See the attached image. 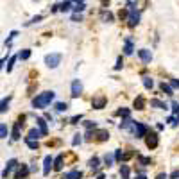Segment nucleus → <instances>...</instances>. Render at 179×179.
<instances>
[{
    "mask_svg": "<svg viewBox=\"0 0 179 179\" xmlns=\"http://www.w3.org/2000/svg\"><path fill=\"white\" fill-rule=\"evenodd\" d=\"M52 165H54V158L52 156H45V159H43V176H49L50 174Z\"/></svg>",
    "mask_w": 179,
    "mask_h": 179,
    "instance_id": "nucleus-7",
    "label": "nucleus"
},
{
    "mask_svg": "<svg viewBox=\"0 0 179 179\" xmlns=\"http://www.w3.org/2000/svg\"><path fill=\"white\" fill-rule=\"evenodd\" d=\"M116 115H118V116H124V118H129L131 111H129L127 107H122V109H118V111H116Z\"/></svg>",
    "mask_w": 179,
    "mask_h": 179,
    "instance_id": "nucleus-30",
    "label": "nucleus"
},
{
    "mask_svg": "<svg viewBox=\"0 0 179 179\" xmlns=\"http://www.w3.org/2000/svg\"><path fill=\"white\" fill-rule=\"evenodd\" d=\"M99 165H100V159L97 158V156H93V158H91L90 161H88V167H90V169L93 170L95 174L99 172Z\"/></svg>",
    "mask_w": 179,
    "mask_h": 179,
    "instance_id": "nucleus-11",
    "label": "nucleus"
},
{
    "mask_svg": "<svg viewBox=\"0 0 179 179\" xmlns=\"http://www.w3.org/2000/svg\"><path fill=\"white\" fill-rule=\"evenodd\" d=\"M70 9H72V0H64V2L59 4V11L61 13H68Z\"/></svg>",
    "mask_w": 179,
    "mask_h": 179,
    "instance_id": "nucleus-18",
    "label": "nucleus"
},
{
    "mask_svg": "<svg viewBox=\"0 0 179 179\" xmlns=\"http://www.w3.org/2000/svg\"><path fill=\"white\" fill-rule=\"evenodd\" d=\"M159 88H161V91H165L167 95H174V90H172V86L165 84V83H161V84H159Z\"/></svg>",
    "mask_w": 179,
    "mask_h": 179,
    "instance_id": "nucleus-26",
    "label": "nucleus"
},
{
    "mask_svg": "<svg viewBox=\"0 0 179 179\" xmlns=\"http://www.w3.org/2000/svg\"><path fill=\"white\" fill-rule=\"evenodd\" d=\"M156 179H169V176H167V174H158V177Z\"/></svg>",
    "mask_w": 179,
    "mask_h": 179,
    "instance_id": "nucleus-49",
    "label": "nucleus"
},
{
    "mask_svg": "<svg viewBox=\"0 0 179 179\" xmlns=\"http://www.w3.org/2000/svg\"><path fill=\"white\" fill-rule=\"evenodd\" d=\"M83 118V115H77V116H74L72 120H70V124H79V120Z\"/></svg>",
    "mask_w": 179,
    "mask_h": 179,
    "instance_id": "nucleus-45",
    "label": "nucleus"
},
{
    "mask_svg": "<svg viewBox=\"0 0 179 179\" xmlns=\"http://www.w3.org/2000/svg\"><path fill=\"white\" fill-rule=\"evenodd\" d=\"M172 111H174V113H179V104L177 102H172Z\"/></svg>",
    "mask_w": 179,
    "mask_h": 179,
    "instance_id": "nucleus-46",
    "label": "nucleus"
},
{
    "mask_svg": "<svg viewBox=\"0 0 179 179\" xmlns=\"http://www.w3.org/2000/svg\"><path fill=\"white\" fill-rule=\"evenodd\" d=\"M16 167H18V161H16L14 158L9 159V161L6 163V169H4V172H2V177L6 179V177H7V174H9V172H11L13 169H16Z\"/></svg>",
    "mask_w": 179,
    "mask_h": 179,
    "instance_id": "nucleus-8",
    "label": "nucleus"
},
{
    "mask_svg": "<svg viewBox=\"0 0 179 179\" xmlns=\"http://www.w3.org/2000/svg\"><path fill=\"white\" fill-rule=\"evenodd\" d=\"M97 179H106V177H104V174H99V176H97Z\"/></svg>",
    "mask_w": 179,
    "mask_h": 179,
    "instance_id": "nucleus-52",
    "label": "nucleus"
},
{
    "mask_svg": "<svg viewBox=\"0 0 179 179\" xmlns=\"http://www.w3.org/2000/svg\"><path fill=\"white\" fill-rule=\"evenodd\" d=\"M41 20H43V16L41 14H38V16H34L31 21H27V25H29V23H38V21H41Z\"/></svg>",
    "mask_w": 179,
    "mask_h": 179,
    "instance_id": "nucleus-41",
    "label": "nucleus"
},
{
    "mask_svg": "<svg viewBox=\"0 0 179 179\" xmlns=\"http://www.w3.org/2000/svg\"><path fill=\"white\" fill-rule=\"evenodd\" d=\"M122 66H124V59H122V56L116 59V64H115V70L118 72V70H122Z\"/></svg>",
    "mask_w": 179,
    "mask_h": 179,
    "instance_id": "nucleus-38",
    "label": "nucleus"
},
{
    "mask_svg": "<svg viewBox=\"0 0 179 179\" xmlns=\"http://www.w3.org/2000/svg\"><path fill=\"white\" fill-rule=\"evenodd\" d=\"M107 138H109V133L107 131H99V138H97L99 142H106Z\"/></svg>",
    "mask_w": 179,
    "mask_h": 179,
    "instance_id": "nucleus-34",
    "label": "nucleus"
},
{
    "mask_svg": "<svg viewBox=\"0 0 179 179\" xmlns=\"http://www.w3.org/2000/svg\"><path fill=\"white\" fill-rule=\"evenodd\" d=\"M27 174H29V169H27L25 165H20V167H18V170H16V177H21V179H23Z\"/></svg>",
    "mask_w": 179,
    "mask_h": 179,
    "instance_id": "nucleus-22",
    "label": "nucleus"
},
{
    "mask_svg": "<svg viewBox=\"0 0 179 179\" xmlns=\"http://www.w3.org/2000/svg\"><path fill=\"white\" fill-rule=\"evenodd\" d=\"M127 9H129V18H127L129 27H136L138 23H140V13L136 11L134 2H133V0H129V2H127Z\"/></svg>",
    "mask_w": 179,
    "mask_h": 179,
    "instance_id": "nucleus-2",
    "label": "nucleus"
},
{
    "mask_svg": "<svg viewBox=\"0 0 179 179\" xmlns=\"http://www.w3.org/2000/svg\"><path fill=\"white\" fill-rule=\"evenodd\" d=\"M118 16H120V18H124V16H127V11H120V13H118Z\"/></svg>",
    "mask_w": 179,
    "mask_h": 179,
    "instance_id": "nucleus-51",
    "label": "nucleus"
},
{
    "mask_svg": "<svg viewBox=\"0 0 179 179\" xmlns=\"http://www.w3.org/2000/svg\"><path fill=\"white\" fill-rule=\"evenodd\" d=\"M134 179H147V176H145V174H138Z\"/></svg>",
    "mask_w": 179,
    "mask_h": 179,
    "instance_id": "nucleus-50",
    "label": "nucleus"
},
{
    "mask_svg": "<svg viewBox=\"0 0 179 179\" xmlns=\"http://www.w3.org/2000/svg\"><path fill=\"white\" fill-rule=\"evenodd\" d=\"M138 56H140V59H142L143 63H150V61H152V52H150V50H147V49L138 50Z\"/></svg>",
    "mask_w": 179,
    "mask_h": 179,
    "instance_id": "nucleus-10",
    "label": "nucleus"
},
{
    "mask_svg": "<svg viewBox=\"0 0 179 179\" xmlns=\"http://www.w3.org/2000/svg\"><path fill=\"white\" fill-rule=\"evenodd\" d=\"M54 107H56L57 111H66V109H68V104H66V102H56Z\"/></svg>",
    "mask_w": 179,
    "mask_h": 179,
    "instance_id": "nucleus-32",
    "label": "nucleus"
},
{
    "mask_svg": "<svg viewBox=\"0 0 179 179\" xmlns=\"http://www.w3.org/2000/svg\"><path fill=\"white\" fill-rule=\"evenodd\" d=\"M83 20V16H81V13H75L74 16H72V21H81Z\"/></svg>",
    "mask_w": 179,
    "mask_h": 179,
    "instance_id": "nucleus-43",
    "label": "nucleus"
},
{
    "mask_svg": "<svg viewBox=\"0 0 179 179\" xmlns=\"http://www.w3.org/2000/svg\"><path fill=\"white\" fill-rule=\"evenodd\" d=\"M100 18H102V21H113V14L109 11H102L100 13Z\"/></svg>",
    "mask_w": 179,
    "mask_h": 179,
    "instance_id": "nucleus-25",
    "label": "nucleus"
},
{
    "mask_svg": "<svg viewBox=\"0 0 179 179\" xmlns=\"http://www.w3.org/2000/svg\"><path fill=\"white\" fill-rule=\"evenodd\" d=\"M16 179H21V177H16Z\"/></svg>",
    "mask_w": 179,
    "mask_h": 179,
    "instance_id": "nucleus-54",
    "label": "nucleus"
},
{
    "mask_svg": "<svg viewBox=\"0 0 179 179\" xmlns=\"http://www.w3.org/2000/svg\"><path fill=\"white\" fill-rule=\"evenodd\" d=\"M41 136H43L41 129H31L29 134H27V138H32V140H38V138H41Z\"/></svg>",
    "mask_w": 179,
    "mask_h": 179,
    "instance_id": "nucleus-19",
    "label": "nucleus"
},
{
    "mask_svg": "<svg viewBox=\"0 0 179 179\" xmlns=\"http://www.w3.org/2000/svg\"><path fill=\"white\" fill-rule=\"evenodd\" d=\"M159 143V138L156 133H147V136H145V145L149 149H156Z\"/></svg>",
    "mask_w": 179,
    "mask_h": 179,
    "instance_id": "nucleus-5",
    "label": "nucleus"
},
{
    "mask_svg": "<svg viewBox=\"0 0 179 179\" xmlns=\"http://www.w3.org/2000/svg\"><path fill=\"white\" fill-rule=\"evenodd\" d=\"M150 106L156 107V109H169V106L165 104V102H161V100H158V99H152L150 100Z\"/></svg>",
    "mask_w": 179,
    "mask_h": 179,
    "instance_id": "nucleus-17",
    "label": "nucleus"
},
{
    "mask_svg": "<svg viewBox=\"0 0 179 179\" xmlns=\"http://www.w3.org/2000/svg\"><path fill=\"white\" fill-rule=\"evenodd\" d=\"M61 169H63V154H59L54 159V170H61Z\"/></svg>",
    "mask_w": 179,
    "mask_h": 179,
    "instance_id": "nucleus-23",
    "label": "nucleus"
},
{
    "mask_svg": "<svg viewBox=\"0 0 179 179\" xmlns=\"http://www.w3.org/2000/svg\"><path fill=\"white\" fill-rule=\"evenodd\" d=\"M18 57H20L21 61H25V59H29V57H31V50H29V49H23V50H21L20 54H18Z\"/></svg>",
    "mask_w": 179,
    "mask_h": 179,
    "instance_id": "nucleus-27",
    "label": "nucleus"
},
{
    "mask_svg": "<svg viewBox=\"0 0 179 179\" xmlns=\"http://www.w3.org/2000/svg\"><path fill=\"white\" fill-rule=\"evenodd\" d=\"M133 126H134V122H133L131 118H126V120L120 124V129H122V131H129V129H131Z\"/></svg>",
    "mask_w": 179,
    "mask_h": 179,
    "instance_id": "nucleus-21",
    "label": "nucleus"
},
{
    "mask_svg": "<svg viewBox=\"0 0 179 179\" xmlns=\"http://www.w3.org/2000/svg\"><path fill=\"white\" fill-rule=\"evenodd\" d=\"M66 179H81L83 177V172L81 170H70V172H66Z\"/></svg>",
    "mask_w": 179,
    "mask_h": 179,
    "instance_id": "nucleus-16",
    "label": "nucleus"
},
{
    "mask_svg": "<svg viewBox=\"0 0 179 179\" xmlns=\"http://www.w3.org/2000/svg\"><path fill=\"white\" fill-rule=\"evenodd\" d=\"M84 127L88 129V131H91V129L97 127V124H95V122H84Z\"/></svg>",
    "mask_w": 179,
    "mask_h": 179,
    "instance_id": "nucleus-40",
    "label": "nucleus"
},
{
    "mask_svg": "<svg viewBox=\"0 0 179 179\" xmlns=\"http://www.w3.org/2000/svg\"><path fill=\"white\" fill-rule=\"evenodd\" d=\"M138 163H140V165H143V167H149L152 161H150V158H145V156H138Z\"/></svg>",
    "mask_w": 179,
    "mask_h": 179,
    "instance_id": "nucleus-28",
    "label": "nucleus"
},
{
    "mask_svg": "<svg viewBox=\"0 0 179 179\" xmlns=\"http://www.w3.org/2000/svg\"><path fill=\"white\" fill-rule=\"evenodd\" d=\"M113 159H115V156H113V154H106V156H104L106 167H111V165H113Z\"/></svg>",
    "mask_w": 179,
    "mask_h": 179,
    "instance_id": "nucleus-33",
    "label": "nucleus"
},
{
    "mask_svg": "<svg viewBox=\"0 0 179 179\" xmlns=\"http://www.w3.org/2000/svg\"><path fill=\"white\" fill-rule=\"evenodd\" d=\"M122 158H124V152H122L120 149H116L115 150V159L116 161H122Z\"/></svg>",
    "mask_w": 179,
    "mask_h": 179,
    "instance_id": "nucleus-39",
    "label": "nucleus"
},
{
    "mask_svg": "<svg viewBox=\"0 0 179 179\" xmlns=\"http://www.w3.org/2000/svg\"><path fill=\"white\" fill-rule=\"evenodd\" d=\"M25 143H27V147L32 149V150H38V147H40L38 140H32V138H25Z\"/></svg>",
    "mask_w": 179,
    "mask_h": 179,
    "instance_id": "nucleus-20",
    "label": "nucleus"
},
{
    "mask_svg": "<svg viewBox=\"0 0 179 179\" xmlns=\"http://www.w3.org/2000/svg\"><path fill=\"white\" fill-rule=\"evenodd\" d=\"M134 109H138V111L145 109V99L143 97H136L134 99Z\"/></svg>",
    "mask_w": 179,
    "mask_h": 179,
    "instance_id": "nucleus-15",
    "label": "nucleus"
},
{
    "mask_svg": "<svg viewBox=\"0 0 179 179\" xmlns=\"http://www.w3.org/2000/svg\"><path fill=\"white\" fill-rule=\"evenodd\" d=\"M61 59H63V54H59V52L47 54V56H45V64H47L49 68H57L59 63H61Z\"/></svg>",
    "mask_w": 179,
    "mask_h": 179,
    "instance_id": "nucleus-3",
    "label": "nucleus"
},
{
    "mask_svg": "<svg viewBox=\"0 0 179 179\" xmlns=\"http://www.w3.org/2000/svg\"><path fill=\"white\" fill-rule=\"evenodd\" d=\"M54 97H56L54 91H43V93H40L38 97L32 99V107L34 109H45L54 100Z\"/></svg>",
    "mask_w": 179,
    "mask_h": 179,
    "instance_id": "nucleus-1",
    "label": "nucleus"
},
{
    "mask_svg": "<svg viewBox=\"0 0 179 179\" xmlns=\"http://www.w3.org/2000/svg\"><path fill=\"white\" fill-rule=\"evenodd\" d=\"M84 9H86V4H84V2H83V4H75V6H74V11H75V13H83Z\"/></svg>",
    "mask_w": 179,
    "mask_h": 179,
    "instance_id": "nucleus-36",
    "label": "nucleus"
},
{
    "mask_svg": "<svg viewBox=\"0 0 179 179\" xmlns=\"http://www.w3.org/2000/svg\"><path fill=\"white\" fill-rule=\"evenodd\" d=\"M81 143H83V138H81V134H75L74 140H72V145H74V147H77V145H81Z\"/></svg>",
    "mask_w": 179,
    "mask_h": 179,
    "instance_id": "nucleus-35",
    "label": "nucleus"
},
{
    "mask_svg": "<svg viewBox=\"0 0 179 179\" xmlns=\"http://www.w3.org/2000/svg\"><path fill=\"white\" fill-rule=\"evenodd\" d=\"M170 84H172V88H179V81H177V79H172V81H170Z\"/></svg>",
    "mask_w": 179,
    "mask_h": 179,
    "instance_id": "nucleus-48",
    "label": "nucleus"
},
{
    "mask_svg": "<svg viewBox=\"0 0 179 179\" xmlns=\"http://www.w3.org/2000/svg\"><path fill=\"white\" fill-rule=\"evenodd\" d=\"M170 179H179V170H174V172L170 174Z\"/></svg>",
    "mask_w": 179,
    "mask_h": 179,
    "instance_id": "nucleus-47",
    "label": "nucleus"
},
{
    "mask_svg": "<svg viewBox=\"0 0 179 179\" xmlns=\"http://www.w3.org/2000/svg\"><path fill=\"white\" fill-rule=\"evenodd\" d=\"M20 127H21V124H20V120H18V122L13 126V133H11V138H13V140H18V138H20Z\"/></svg>",
    "mask_w": 179,
    "mask_h": 179,
    "instance_id": "nucleus-13",
    "label": "nucleus"
},
{
    "mask_svg": "<svg viewBox=\"0 0 179 179\" xmlns=\"http://www.w3.org/2000/svg\"><path fill=\"white\" fill-rule=\"evenodd\" d=\"M7 109H9V99H4L0 104V113H6Z\"/></svg>",
    "mask_w": 179,
    "mask_h": 179,
    "instance_id": "nucleus-29",
    "label": "nucleus"
},
{
    "mask_svg": "<svg viewBox=\"0 0 179 179\" xmlns=\"http://www.w3.org/2000/svg\"><path fill=\"white\" fill-rule=\"evenodd\" d=\"M106 102H107L106 97H95L91 100V106H93V109H102V107H106Z\"/></svg>",
    "mask_w": 179,
    "mask_h": 179,
    "instance_id": "nucleus-9",
    "label": "nucleus"
},
{
    "mask_svg": "<svg viewBox=\"0 0 179 179\" xmlns=\"http://www.w3.org/2000/svg\"><path fill=\"white\" fill-rule=\"evenodd\" d=\"M47 118H36V124H38V127L41 129L43 136H47V133H49V129H47V122H45Z\"/></svg>",
    "mask_w": 179,
    "mask_h": 179,
    "instance_id": "nucleus-12",
    "label": "nucleus"
},
{
    "mask_svg": "<svg viewBox=\"0 0 179 179\" xmlns=\"http://www.w3.org/2000/svg\"><path fill=\"white\" fill-rule=\"evenodd\" d=\"M0 138H7V126L6 124L0 126Z\"/></svg>",
    "mask_w": 179,
    "mask_h": 179,
    "instance_id": "nucleus-37",
    "label": "nucleus"
},
{
    "mask_svg": "<svg viewBox=\"0 0 179 179\" xmlns=\"http://www.w3.org/2000/svg\"><path fill=\"white\" fill-rule=\"evenodd\" d=\"M81 93H83V83L79 79H74L72 81V99H77Z\"/></svg>",
    "mask_w": 179,
    "mask_h": 179,
    "instance_id": "nucleus-6",
    "label": "nucleus"
},
{
    "mask_svg": "<svg viewBox=\"0 0 179 179\" xmlns=\"http://www.w3.org/2000/svg\"><path fill=\"white\" fill-rule=\"evenodd\" d=\"M143 86H145L147 90H152V86H154V81H152L150 77H143Z\"/></svg>",
    "mask_w": 179,
    "mask_h": 179,
    "instance_id": "nucleus-31",
    "label": "nucleus"
},
{
    "mask_svg": "<svg viewBox=\"0 0 179 179\" xmlns=\"http://www.w3.org/2000/svg\"><path fill=\"white\" fill-rule=\"evenodd\" d=\"M179 126V113H176L174 115V124H172V127H177Z\"/></svg>",
    "mask_w": 179,
    "mask_h": 179,
    "instance_id": "nucleus-44",
    "label": "nucleus"
},
{
    "mask_svg": "<svg viewBox=\"0 0 179 179\" xmlns=\"http://www.w3.org/2000/svg\"><path fill=\"white\" fill-rule=\"evenodd\" d=\"M133 50H134V49H133V40H131V38H126V47H124V54H126V56H131V54H133Z\"/></svg>",
    "mask_w": 179,
    "mask_h": 179,
    "instance_id": "nucleus-14",
    "label": "nucleus"
},
{
    "mask_svg": "<svg viewBox=\"0 0 179 179\" xmlns=\"http://www.w3.org/2000/svg\"><path fill=\"white\" fill-rule=\"evenodd\" d=\"M120 177L129 179V167H127V165H122V167H120Z\"/></svg>",
    "mask_w": 179,
    "mask_h": 179,
    "instance_id": "nucleus-24",
    "label": "nucleus"
},
{
    "mask_svg": "<svg viewBox=\"0 0 179 179\" xmlns=\"http://www.w3.org/2000/svg\"><path fill=\"white\" fill-rule=\"evenodd\" d=\"M72 2H75V4H83L84 0H72Z\"/></svg>",
    "mask_w": 179,
    "mask_h": 179,
    "instance_id": "nucleus-53",
    "label": "nucleus"
},
{
    "mask_svg": "<svg viewBox=\"0 0 179 179\" xmlns=\"http://www.w3.org/2000/svg\"><path fill=\"white\" fill-rule=\"evenodd\" d=\"M14 61H16V56H13L9 59V64H7V72H11L13 70V64H14Z\"/></svg>",
    "mask_w": 179,
    "mask_h": 179,
    "instance_id": "nucleus-42",
    "label": "nucleus"
},
{
    "mask_svg": "<svg viewBox=\"0 0 179 179\" xmlns=\"http://www.w3.org/2000/svg\"><path fill=\"white\" fill-rule=\"evenodd\" d=\"M147 131L149 127L145 124H142V122H134V126H133V133H134V136L136 138H145L147 136Z\"/></svg>",
    "mask_w": 179,
    "mask_h": 179,
    "instance_id": "nucleus-4",
    "label": "nucleus"
}]
</instances>
